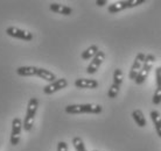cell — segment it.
Here are the masks:
<instances>
[{"mask_svg":"<svg viewBox=\"0 0 161 151\" xmlns=\"http://www.w3.org/2000/svg\"><path fill=\"white\" fill-rule=\"evenodd\" d=\"M49 8H50L52 12L57 13V14H62V15H70L73 13V8L69 7V6H65V5L50 4Z\"/></svg>","mask_w":161,"mask_h":151,"instance_id":"cell-12","label":"cell"},{"mask_svg":"<svg viewBox=\"0 0 161 151\" xmlns=\"http://www.w3.org/2000/svg\"><path fill=\"white\" fill-rule=\"evenodd\" d=\"M36 76L37 77H40L41 79L49 81V83H53V81L56 80V76H55V73H53L52 71L46 70V69H42V68H37Z\"/></svg>","mask_w":161,"mask_h":151,"instance_id":"cell-13","label":"cell"},{"mask_svg":"<svg viewBox=\"0 0 161 151\" xmlns=\"http://www.w3.org/2000/svg\"><path fill=\"white\" fill-rule=\"evenodd\" d=\"M57 151H68V144L63 142V141L58 142V144H57Z\"/></svg>","mask_w":161,"mask_h":151,"instance_id":"cell-20","label":"cell"},{"mask_svg":"<svg viewBox=\"0 0 161 151\" xmlns=\"http://www.w3.org/2000/svg\"><path fill=\"white\" fill-rule=\"evenodd\" d=\"M6 34L12 37H15V39H20V40L24 41H32L33 40V34L31 32H27V30H24V29H20V28L16 27H8L6 29Z\"/></svg>","mask_w":161,"mask_h":151,"instance_id":"cell-7","label":"cell"},{"mask_svg":"<svg viewBox=\"0 0 161 151\" xmlns=\"http://www.w3.org/2000/svg\"><path fill=\"white\" fill-rule=\"evenodd\" d=\"M68 86V80L64 78H61V79H56L55 81L46 85L43 87V93L44 94H53L55 92L60 91L62 88H65Z\"/></svg>","mask_w":161,"mask_h":151,"instance_id":"cell-8","label":"cell"},{"mask_svg":"<svg viewBox=\"0 0 161 151\" xmlns=\"http://www.w3.org/2000/svg\"><path fill=\"white\" fill-rule=\"evenodd\" d=\"M65 113L68 114H99L103 112V107L96 103H80V105H69L65 107Z\"/></svg>","mask_w":161,"mask_h":151,"instance_id":"cell-1","label":"cell"},{"mask_svg":"<svg viewBox=\"0 0 161 151\" xmlns=\"http://www.w3.org/2000/svg\"><path fill=\"white\" fill-rule=\"evenodd\" d=\"M75 86L77 88H93L98 87V81L96 79H88V78H80V79L75 80Z\"/></svg>","mask_w":161,"mask_h":151,"instance_id":"cell-11","label":"cell"},{"mask_svg":"<svg viewBox=\"0 0 161 151\" xmlns=\"http://www.w3.org/2000/svg\"><path fill=\"white\" fill-rule=\"evenodd\" d=\"M37 107H39V100L36 98H31L28 105H27V111H26V116L24 120V129L26 131L32 130L34 126V120L36 115Z\"/></svg>","mask_w":161,"mask_h":151,"instance_id":"cell-2","label":"cell"},{"mask_svg":"<svg viewBox=\"0 0 161 151\" xmlns=\"http://www.w3.org/2000/svg\"><path fill=\"white\" fill-rule=\"evenodd\" d=\"M108 4L106 0H96V5L97 6H104V5Z\"/></svg>","mask_w":161,"mask_h":151,"instance_id":"cell-21","label":"cell"},{"mask_svg":"<svg viewBox=\"0 0 161 151\" xmlns=\"http://www.w3.org/2000/svg\"><path fill=\"white\" fill-rule=\"evenodd\" d=\"M24 129V122L20 117H15L13 119L12 122V135H11V138H9V142L12 145H16L20 142V135L21 131Z\"/></svg>","mask_w":161,"mask_h":151,"instance_id":"cell-5","label":"cell"},{"mask_svg":"<svg viewBox=\"0 0 161 151\" xmlns=\"http://www.w3.org/2000/svg\"><path fill=\"white\" fill-rule=\"evenodd\" d=\"M154 62H155V56L152 55V54L146 55L144 65H142V68H141L140 72H139V75L137 76V78H136V80H134L137 85H141V84L146 80V78L148 77L149 72H151V70H152V66H153Z\"/></svg>","mask_w":161,"mask_h":151,"instance_id":"cell-3","label":"cell"},{"mask_svg":"<svg viewBox=\"0 0 161 151\" xmlns=\"http://www.w3.org/2000/svg\"><path fill=\"white\" fill-rule=\"evenodd\" d=\"M145 58H146V55L142 54V52H139V54L136 56V60H133V64H132V66H131V70H130V73H129V78L131 80H136L137 76L139 75V72H140L141 68H142V65H144Z\"/></svg>","mask_w":161,"mask_h":151,"instance_id":"cell-6","label":"cell"},{"mask_svg":"<svg viewBox=\"0 0 161 151\" xmlns=\"http://www.w3.org/2000/svg\"><path fill=\"white\" fill-rule=\"evenodd\" d=\"M98 51H99L98 47H97L96 44H92V45H90L88 49H85L84 51L82 52L80 57H82V60H90V58H93V57L97 55Z\"/></svg>","mask_w":161,"mask_h":151,"instance_id":"cell-17","label":"cell"},{"mask_svg":"<svg viewBox=\"0 0 161 151\" xmlns=\"http://www.w3.org/2000/svg\"><path fill=\"white\" fill-rule=\"evenodd\" d=\"M36 72H37V68H35V66H21V68L16 69L18 76H21V77L36 76Z\"/></svg>","mask_w":161,"mask_h":151,"instance_id":"cell-15","label":"cell"},{"mask_svg":"<svg viewBox=\"0 0 161 151\" xmlns=\"http://www.w3.org/2000/svg\"><path fill=\"white\" fill-rule=\"evenodd\" d=\"M93 151H97V150H93Z\"/></svg>","mask_w":161,"mask_h":151,"instance_id":"cell-22","label":"cell"},{"mask_svg":"<svg viewBox=\"0 0 161 151\" xmlns=\"http://www.w3.org/2000/svg\"><path fill=\"white\" fill-rule=\"evenodd\" d=\"M155 79H157V90L154 92L152 101L154 105L161 103V66H158L155 69Z\"/></svg>","mask_w":161,"mask_h":151,"instance_id":"cell-10","label":"cell"},{"mask_svg":"<svg viewBox=\"0 0 161 151\" xmlns=\"http://www.w3.org/2000/svg\"><path fill=\"white\" fill-rule=\"evenodd\" d=\"M149 116H151V120L154 123V127H155V130H157V134L159 137H161V115L158 111H151L149 112Z\"/></svg>","mask_w":161,"mask_h":151,"instance_id":"cell-14","label":"cell"},{"mask_svg":"<svg viewBox=\"0 0 161 151\" xmlns=\"http://www.w3.org/2000/svg\"><path fill=\"white\" fill-rule=\"evenodd\" d=\"M123 79H124V75H123V71L120 69H116L114 70V73H113V83L117 86H121L123 84Z\"/></svg>","mask_w":161,"mask_h":151,"instance_id":"cell-18","label":"cell"},{"mask_svg":"<svg viewBox=\"0 0 161 151\" xmlns=\"http://www.w3.org/2000/svg\"><path fill=\"white\" fill-rule=\"evenodd\" d=\"M131 115H132L133 120L136 121V123H137L138 127H140V128L146 127L147 122H146V119H145V116H144V113H142L140 109H136V111H133Z\"/></svg>","mask_w":161,"mask_h":151,"instance_id":"cell-16","label":"cell"},{"mask_svg":"<svg viewBox=\"0 0 161 151\" xmlns=\"http://www.w3.org/2000/svg\"><path fill=\"white\" fill-rule=\"evenodd\" d=\"M73 145L76 151H86V148H85V145H84L83 139L80 138V137H78V136H76V137L73 138Z\"/></svg>","mask_w":161,"mask_h":151,"instance_id":"cell-19","label":"cell"},{"mask_svg":"<svg viewBox=\"0 0 161 151\" xmlns=\"http://www.w3.org/2000/svg\"><path fill=\"white\" fill-rule=\"evenodd\" d=\"M104 60H105L104 51H101V50H99V51L97 52V55L92 58V60L90 62V64L88 65V68H86V73H89V75L96 73V72L98 71L99 66L102 65V63L104 62Z\"/></svg>","mask_w":161,"mask_h":151,"instance_id":"cell-9","label":"cell"},{"mask_svg":"<svg viewBox=\"0 0 161 151\" xmlns=\"http://www.w3.org/2000/svg\"><path fill=\"white\" fill-rule=\"evenodd\" d=\"M145 3V0H125V1H117V3H113L108 7V11L111 14L114 13L121 12L126 8H132L136 7L138 5H141Z\"/></svg>","mask_w":161,"mask_h":151,"instance_id":"cell-4","label":"cell"}]
</instances>
